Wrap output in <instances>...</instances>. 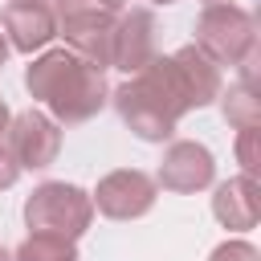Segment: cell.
I'll return each instance as SVG.
<instances>
[{"label": "cell", "instance_id": "12", "mask_svg": "<svg viewBox=\"0 0 261 261\" xmlns=\"http://www.w3.org/2000/svg\"><path fill=\"white\" fill-rule=\"evenodd\" d=\"M122 8H126V0H53V16H57L61 33L114 24Z\"/></svg>", "mask_w": 261, "mask_h": 261}, {"label": "cell", "instance_id": "9", "mask_svg": "<svg viewBox=\"0 0 261 261\" xmlns=\"http://www.w3.org/2000/svg\"><path fill=\"white\" fill-rule=\"evenodd\" d=\"M0 33L8 49L16 53H37L57 37V16L53 4H8L0 12Z\"/></svg>", "mask_w": 261, "mask_h": 261}, {"label": "cell", "instance_id": "5", "mask_svg": "<svg viewBox=\"0 0 261 261\" xmlns=\"http://www.w3.org/2000/svg\"><path fill=\"white\" fill-rule=\"evenodd\" d=\"M4 147L8 155L16 159L20 171H41L57 159L61 151V126L45 114V110H20L8 118V130H4Z\"/></svg>", "mask_w": 261, "mask_h": 261}, {"label": "cell", "instance_id": "7", "mask_svg": "<svg viewBox=\"0 0 261 261\" xmlns=\"http://www.w3.org/2000/svg\"><path fill=\"white\" fill-rule=\"evenodd\" d=\"M155 57H159V24H155V12H147V8H122L118 20L110 24V65L135 77Z\"/></svg>", "mask_w": 261, "mask_h": 261}, {"label": "cell", "instance_id": "11", "mask_svg": "<svg viewBox=\"0 0 261 261\" xmlns=\"http://www.w3.org/2000/svg\"><path fill=\"white\" fill-rule=\"evenodd\" d=\"M167 61H171V69H175V77H179V90H184V98H188V110H200V106L216 102V94L224 90V86H220V69H216L196 45L175 49Z\"/></svg>", "mask_w": 261, "mask_h": 261}, {"label": "cell", "instance_id": "16", "mask_svg": "<svg viewBox=\"0 0 261 261\" xmlns=\"http://www.w3.org/2000/svg\"><path fill=\"white\" fill-rule=\"evenodd\" d=\"M208 261H261V253L249 245V241H224L208 253Z\"/></svg>", "mask_w": 261, "mask_h": 261}, {"label": "cell", "instance_id": "13", "mask_svg": "<svg viewBox=\"0 0 261 261\" xmlns=\"http://www.w3.org/2000/svg\"><path fill=\"white\" fill-rule=\"evenodd\" d=\"M216 98H220V114H224L228 126H237V130L261 126V98H257L253 82H237V86L220 90Z\"/></svg>", "mask_w": 261, "mask_h": 261}, {"label": "cell", "instance_id": "1", "mask_svg": "<svg viewBox=\"0 0 261 261\" xmlns=\"http://www.w3.org/2000/svg\"><path fill=\"white\" fill-rule=\"evenodd\" d=\"M24 90L37 98L57 126H77L90 122L106 102L110 86L106 73L82 61L73 49H45L29 69H24Z\"/></svg>", "mask_w": 261, "mask_h": 261}, {"label": "cell", "instance_id": "2", "mask_svg": "<svg viewBox=\"0 0 261 261\" xmlns=\"http://www.w3.org/2000/svg\"><path fill=\"white\" fill-rule=\"evenodd\" d=\"M110 102H114L118 118L130 126V135L143 139V143L171 139L175 122L188 114V98H184L179 77H175V69H171L167 57H155L130 82H122L118 90H110Z\"/></svg>", "mask_w": 261, "mask_h": 261}, {"label": "cell", "instance_id": "6", "mask_svg": "<svg viewBox=\"0 0 261 261\" xmlns=\"http://www.w3.org/2000/svg\"><path fill=\"white\" fill-rule=\"evenodd\" d=\"M155 200H159V188L139 167H118V171L102 175L90 196V204L110 220H139L155 208Z\"/></svg>", "mask_w": 261, "mask_h": 261}, {"label": "cell", "instance_id": "14", "mask_svg": "<svg viewBox=\"0 0 261 261\" xmlns=\"http://www.w3.org/2000/svg\"><path fill=\"white\" fill-rule=\"evenodd\" d=\"M12 261H77V249H73V241L45 237V232H29V237L16 245Z\"/></svg>", "mask_w": 261, "mask_h": 261}, {"label": "cell", "instance_id": "4", "mask_svg": "<svg viewBox=\"0 0 261 261\" xmlns=\"http://www.w3.org/2000/svg\"><path fill=\"white\" fill-rule=\"evenodd\" d=\"M196 49L220 65H245L257 57V24L237 4H208L196 20Z\"/></svg>", "mask_w": 261, "mask_h": 261}, {"label": "cell", "instance_id": "22", "mask_svg": "<svg viewBox=\"0 0 261 261\" xmlns=\"http://www.w3.org/2000/svg\"><path fill=\"white\" fill-rule=\"evenodd\" d=\"M208 4H228V0H204V8H208Z\"/></svg>", "mask_w": 261, "mask_h": 261}, {"label": "cell", "instance_id": "20", "mask_svg": "<svg viewBox=\"0 0 261 261\" xmlns=\"http://www.w3.org/2000/svg\"><path fill=\"white\" fill-rule=\"evenodd\" d=\"M12 4H49V0H12Z\"/></svg>", "mask_w": 261, "mask_h": 261}, {"label": "cell", "instance_id": "21", "mask_svg": "<svg viewBox=\"0 0 261 261\" xmlns=\"http://www.w3.org/2000/svg\"><path fill=\"white\" fill-rule=\"evenodd\" d=\"M0 261H12V253H8V249H4V245H0Z\"/></svg>", "mask_w": 261, "mask_h": 261}, {"label": "cell", "instance_id": "3", "mask_svg": "<svg viewBox=\"0 0 261 261\" xmlns=\"http://www.w3.org/2000/svg\"><path fill=\"white\" fill-rule=\"evenodd\" d=\"M90 220H94L90 192H82L77 184H65V179H45L24 200V224L45 237L77 241L90 228Z\"/></svg>", "mask_w": 261, "mask_h": 261}, {"label": "cell", "instance_id": "15", "mask_svg": "<svg viewBox=\"0 0 261 261\" xmlns=\"http://www.w3.org/2000/svg\"><path fill=\"white\" fill-rule=\"evenodd\" d=\"M237 163H241V175H253L261 171V126H249V130H237Z\"/></svg>", "mask_w": 261, "mask_h": 261}, {"label": "cell", "instance_id": "19", "mask_svg": "<svg viewBox=\"0 0 261 261\" xmlns=\"http://www.w3.org/2000/svg\"><path fill=\"white\" fill-rule=\"evenodd\" d=\"M8 53H12V49H8V41H4V33H0V65L8 61Z\"/></svg>", "mask_w": 261, "mask_h": 261}, {"label": "cell", "instance_id": "8", "mask_svg": "<svg viewBox=\"0 0 261 261\" xmlns=\"http://www.w3.org/2000/svg\"><path fill=\"white\" fill-rule=\"evenodd\" d=\"M212 179H216V159H212V151L204 143H192V139L171 143L163 151V159H159V171H155V188L179 192V196L204 192Z\"/></svg>", "mask_w": 261, "mask_h": 261}, {"label": "cell", "instance_id": "18", "mask_svg": "<svg viewBox=\"0 0 261 261\" xmlns=\"http://www.w3.org/2000/svg\"><path fill=\"white\" fill-rule=\"evenodd\" d=\"M8 118H12V114H8V106H4V98H0V143H4V130H8Z\"/></svg>", "mask_w": 261, "mask_h": 261}, {"label": "cell", "instance_id": "17", "mask_svg": "<svg viewBox=\"0 0 261 261\" xmlns=\"http://www.w3.org/2000/svg\"><path fill=\"white\" fill-rule=\"evenodd\" d=\"M16 179H20V167H16V159L8 155V147L0 143V192H8Z\"/></svg>", "mask_w": 261, "mask_h": 261}, {"label": "cell", "instance_id": "10", "mask_svg": "<svg viewBox=\"0 0 261 261\" xmlns=\"http://www.w3.org/2000/svg\"><path fill=\"white\" fill-rule=\"evenodd\" d=\"M212 216L232 232L257 228V220H261V188H257V179L253 175L224 179L216 188V196H212Z\"/></svg>", "mask_w": 261, "mask_h": 261}, {"label": "cell", "instance_id": "23", "mask_svg": "<svg viewBox=\"0 0 261 261\" xmlns=\"http://www.w3.org/2000/svg\"><path fill=\"white\" fill-rule=\"evenodd\" d=\"M151 4H175V0H151Z\"/></svg>", "mask_w": 261, "mask_h": 261}]
</instances>
